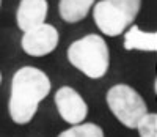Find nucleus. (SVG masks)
Instances as JSON below:
<instances>
[{"label":"nucleus","mask_w":157,"mask_h":137,"mask_svg":"<svg viewBox=\"0 0 157 137\" xmlns=\"http://www.w3.org/2000/svg\"><path fill=\"white\" fill-rule=\"evenodd\" d=\"M49 76L35 66H22L11 80L8 112L16 125H27L33 120L38 107L50 93Z\"/></svg>","instance_id":"nucleus-1"},{"label":"nucleus","mask_w":157,"mask_h":137,"mask_svg":"<svg viewBox=\"0 0 157 137\" xmlns=\"http://www.w3.org/2000/svg\"><path fill=\"white\" fill-rule=\"evenodd\" d=\"M68 60L90 79H101L110 66V50L101 35L90 33L75 39L68 47Z\"/></svg>","instance_id":"nucleus-2"},{"label":"nucleus","mask_w":157,"mask_h":137,"mask_svg":"<svg viewBox=\"0 0 157 137\" xmlns=\"http://www.w3.org/2000/svg\"><path fill=\"white\" fill-rule=\"evenodd\" d=\"M107 106L123 126L135 129L138 121L148 114V106L140 93L126 84H116L107 91Z\"/></svg>","instance_id":"nucleus-3"},{"label":"nucleus","mask_w":157,"mask_h":137,"mask_svg":"<svg viewBox=\"0 0 157 137\" xmlns=\"http://www.w3.org/2000/svg\"><path fill=\"white\" fill-rule=\"evenodd\" d=\"M21 47L30 57H44L52 54L60 41V33L54 25L47 22L36 25L33 29L22 32Z\"/></svg>","instance_id":"nucleus-4"},{"label":"nucleus","mask_w":157,"mask_h":137,"mask_svg":"<svg viewBox=\"0 0 157 137\" xmlns=\"http://www.w3.org/2000/svg\"><path fill=\"white\" fill-rule=\"evenodd\" d=\"M94 24L105 36H120L134 22L109 0H99L91 8Z\"/></svg>","instance_id":"nucleus-5"},{"label":"nucleus","mask_w":157,"mask_h":137,"mask_svg":"<svg viewBox=\"0 0 157 137\" xmlns=\"http://www.w3.org/2000/svg\"><path fill=\"white\" fill-rule=\"evenodd\" d=\"M55 106L60 117L69 123V125H78L83 123L88 115V104L85 99L75 91L72 87H60L55 93Z\"/></svg>","instance_id":"nucleus-6"},{"label":"nucleus","mask_w":157,"mask_h":137,"mask_svg":"<svg viewBox=\"0 0 157 137\" xmlns=\"http://www.w3.org/2000/svg\"><path fill=\"white\" fill-rule=\"evenodd\" d=\"M47 0H21L16 11V22L21 32H27L47 21Z\"/></svg>","instance_id":"nucleus-7"},{"label":"nucleus","mask_w":157,"mask_h":137,"mask_svg":"<svg viewBox=\"0 0 157 137\" xmlns=\"http://www.w3.org/2000/svg\"><path fill=\"white\" fill-rule=\"evenodd\" d=\"M124 49L155 52L157 50V33L143 32L138 25H129L124 32Z\"/></svg>","instance_id":"nucleus-8"},{"label":"nucleus","mask_w":157,"mask_h":137,"mask_svg":"<svg viewBox=\"0 0 157 137\" xmlns=\"http://www.w3.org/2000/svg\"><path fill=\"white\" fill-rule=\"evenodd\" d=\"M94 3L96 0H60L58 2L60 18L68 24H77L90 14Z\"/></svg>","instance_id":"nucleus-9"},{"label":"nucleus","mask_w":157,"mask_h":137,"mask_svg":"<svg viewBox=\"0 0 157 137\" xmlns=\"http://www.w3.org/2000/svg\"><path fill=\"white\" fill-rule=\"evenodd\" d=\"M58 137H104V131L96 123H78L60 132Z\"/></svg>","instance_id":"nucleus-10"},{"label":"nucleus","mask_w":157,"mask_h":137,"mask_svg":"<svg viewBox=\"0 0 157 137\" xmlns=\"http://www.w3.org/2000/svg\"><path fill=\"white\" fill-rule=\"evenodd\" d=\"M140 137H157V115L146 114L135 128Z\"/></svg>","instance_id":"nucleus-11"},{"label":"nucleus","mask_w":157,"mask_h":137,"mask_svg":"<svg viewBox=\"0 0 157 137\" xmlns=\"http://www.w3.org/2000/svg\"><path fill=\"white\" fill-rule=\"evenodd\" d=\"M109 2L118 6L130 21L135 22L138 13H140V8H141V0H109Z\"/></svg>","instance_id":"nucleus-12"},{"label":"nucleus","mask_w":157,"mask_h":137,"mask_svg":"<svg viewBox=\"0 0 157 137\" xmlns=\"http://www.w3.org/2000/svg\"><path fill=\"white\" fill-rule=\"evenodd\" d=\"M0 84H2V73H0Z\"/></svg>","instance_id":"nucleus-13"},{"label":"nucleus","mask_w":157,"mask_h":137,"mask_svg":"<svg viewBox=\"0 0 157 137\" xmlns=\"http://www.w3.org/2000/svg\"><path fill=\"white\" fill-rule=\"evenodd\" d=\"M0 6H2V0H0Z\"/></svg>","instance_id":"nucleus-14"}]
</instances>
